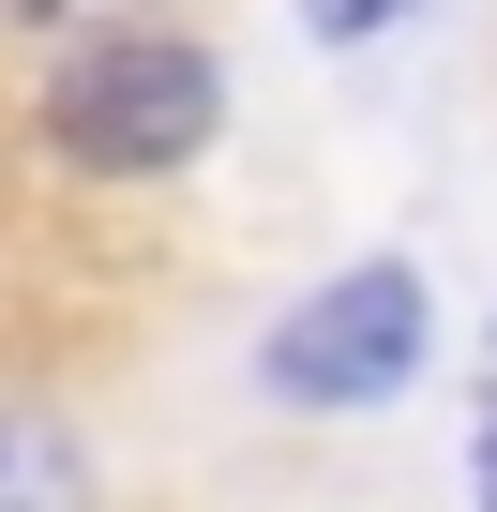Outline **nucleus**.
Wrapping results in <instances>:
<instances>
[{"mask_svg": "<svg viewBox=\"0 0 497 512\" xmlns=\"http://www.w3.org/2000/svg\"><path fill=\"white\" fill-rule=\"evenodd\" d=\"M392 16H407V0H302V31H317V46H377Z\"/></svg>", "mask_w": 497, "mask_h": 512, "instance_id": "nucleus-5", "label": "nucleus"}, {"mask_svg": "<svg viewBox=\"0 0 497 512\" xmlns=\"http://www.w3.org/2000/svg\"><path fill=\"white\" fill-rule=\"evenodd\" d=\"M422 362H437V302H422V272H407V256H362V272H332V287L287 302V332L257 347V392L347 422V407H392Z\"/></svg>", "mask_w": 497, "mask_h": 512, "instance_id": "nucleus-2", "label": "nucleus"}, {"mask_svg": "<svg viewBox=\"0 0 497 512\" xmlns=\"http://www.w3.org/2000/svg\"><path fill=\"white\" fill-rule=\"evenodd\" d=\"M0 16H16V31H46V46L76 61V46H121V31H151V0H0Z\"/></svg>", "mask_w": 497, "mask_h": 512, "instance_id": "nucleus-4", "label": "nucleus"}, {"mask_svg": "<svg viewBox=\"0 0 497 512\" xmlns=\"http://www.w3.org/2000/svg\"><path fill=\"white\" fill-rule=\"evenodd\" d=\"M467 497H482V512H497V422H482V437H467Z\"/></svg>", "mask_w": 497, "mask_h": 512, "instance_id": "nucleus-6", "label": "nucleus"}, {"mask_svg": "<svg viewBox=\"0 0 497 512\" xmlns=\"http://www.w3.org/2000/svg\"><path fill=\"white\" fill-rule=\"evenodd\" d=\"M0 512H91V452L31 407H0Z\"/></svg>", "mask_w": 497, "mask_h": 512, "instance_id": "nucleus-3", "label": "nucleus"}, {"mask_svg": "<svg viewBox=\"0 0 497 512\" xmlns=\"http://www.w3.org/2000/svg\"><path fill=\"white\" fill-rule=\"evenodd\" d=\"M211 121H226V61L196 31H121V46H76L46 76V151L91 181H166L211 151Z\"/></svg>", "mask_w": 497, "mask_h": 512, "instance_id": "nucleus-1", "label": "nucleus"}]
</instances>
